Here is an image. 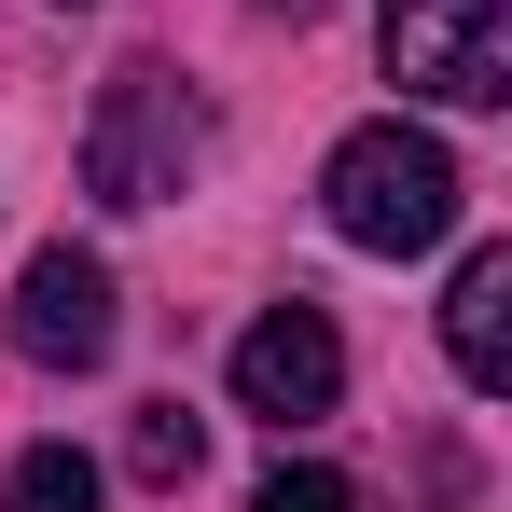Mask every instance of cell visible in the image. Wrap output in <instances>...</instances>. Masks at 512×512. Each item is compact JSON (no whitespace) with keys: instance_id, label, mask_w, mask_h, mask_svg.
<instances>
[{"instance_id":"cell-1","label":"cell","mask_w":512,"mask_h":512,"mask_svg":"<svg viewBox=\"0 0 512 512\" xmlns=\"http://www.w3.org/2000/svg\"><path fill=\"white\" fill-rule=\"evenodd\" d=\"M457 153L429 139V125H346L333 139V167H319V208H333V236L346 250H374V263H416V250H443L457 236Z\"/></svg>"},{"instance_id":"cell-2","label":"cell","mask_w":512,"mask_h":512,"mask_svg":"<svg viewBox=\"0 0 512 512\" xmlns=\"http://www.w3.org/2000/svg\"><path fill=\"white\" fill-rule=\"evenodd\" d=\"M208 153V111L180 97L167 56H125L111 84H97V125H84V194L97 208H167L180 180Z\"/></svg>"},{"instance_id":"cell-3","label":"cell","mask_w":512,"mask_h":512,"mask_svg":"<svg viewBox=\"0 0 512 512\" xmlns=\"http://www.w3.org/2000/svg\"><path fill=\"white\" fill-rule=\"evenodd\" d=\"M374 56L429 111H499L512 97V14L499 0H374Z\"/></svg>"},{"instance_id":"cell-4","label":"cell","mask_w":512,"mask_h":512,"mask_svg":"<svg viewBox=\"0 0 512 512\" xmlns=\"http://www.w3.org/2000/svg\"><path fill=\"white\" fill-rule=\"evenodd\" d=\"M14 360L28 374H97L111 360V263L97 250L42 236V250L14 263Z\"/></svg>"},{"instance_id":"cell-5","label":"cell","mask_w":512,"mask_h":512,"mask_svg":"<svg viewBox=\"0 0 512 512\" xmlns=\"http://www.w3.org/2000/svg\"><path fill=\"white\" fill-rule=\"evenodd\" d=\"M236 402L277 416V429H305V416H333V402H346V333L305 305V291L263 305L250 333H236Z\"/></svg>"},{"instance_id":"cell-6","label":"cell","mask_w":512,"mask_h":512,"mask_svg":"<svg viewBox=\"0 0 512 512\" xmlns=\"http://www.w3.org/2000/svg\"><path fill=\"white\" fill-rule=\"evenodd\" d=\"M443 360H457V388H512V250H471L457 263V291H443Z\"/></svg>"},{"instance_id":"cell-7","label":"cell","mask_w":512,"mask_h":512,"mask_svg":"<svg viewBox=\"0 0 512 512\" xmlns=\"http://www.w3.org/2000/svg\"><path fill=\"white\" fill-rule=\"evenodd\" d=\"M194 457H208V429L180 416V402H139V416H125V471H139L153 499H167V485H194Z\"/></svg>"},{"instance_id":"cell-8","label":"cell","mask_w":512,"mask_h":512,"mask_svg":"<svg viewBox=\"0 0 512 512\" xmlns=\"http://www.w3.org/2000/svg\"><path fill=\"white\" fill-rule=\"evenodd\" d=\"M0 512H97V457H70V443H28V457L0 471Z\"/></svg>"},{"instance_id":"cell-9","label":"cell","mask_w":512,"mask_h":512,"mask_svg":"<svg viewBox=\"0 0 512 512\" xmlns=\"http://www.w3.org/2000/svg\"><path fill=\"white\" fill-rule=\"evenodd\" d=\"M250 512H360V485H346V471H319V457H277Z\"/></svg>"},{"instance_id":"cell-10","label":"cell","mask_w":512,"mask_h":512,"mask_svg":"<svg viewBox=\"0 0 512 512\" xmlns=\"http://www.w3.org/2000/svg\"><path fill=\"white\" fill-rule=\"evenodd\" d=\"M277 14H305V0H277Z\"/></svg>"},{"instance_id":"cell-11","label":"cell","mask_w":512,"mask_h":512,"mask_svg":"<svg viewBox=\"0 0 512 512\" xmlns=\"http://www.w3.org/2000/svg\"><path fill=\"white\" fill-rule=\"evenodd\" d=\"M70 14H84V0H70Z\"/></svg>"}]
</instances>
